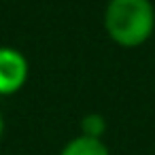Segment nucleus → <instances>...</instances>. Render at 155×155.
<instances>
[{
    "label": "nucleus",
    "mask_w": 155,
    "mask_h": 155,
    "mask_svg": "<svg viewBox=\"0 0 155 155\" xmlns=\"http://www.w3.org/2000/svg\"><path fill=\"white\" fill-rule=\"evenodd\" d=\"M104 28L121 47H138L155 30V9L151 0H108Z\"/></svg>",
    "instance_id": "nucleus-1"
},
{
    "label": "nucleus",
    "mask_w": 155,
    "mask_h": 155,
    "mask_svg": "<svg viewBox=\"0 0 155 155\" xmlns=\"http://www.w3.org/2000/svg\"><path fill=\"white\" fill-rule=\"evenodd\" d=\"M28 79V60L13 47H0V94L11 96Z\"/></svg>",
    "instance_id": "nucleus-2"
},
{
    "label": "nucleus",
    "mask_w": 155,
    "mask_h": 155,
    "mask_svg": "<svg viewBox=\"0 0 155 155\" xmlns=\"http://www.w3.org/2000/svg\"><path fill=\"white\" fill-rule=\"evenodd\" d=\"M60 155H110L108 147L100 138H89V136H77L70 142L64 144Z\"/></svg>",
    "instance_id": "nucleus-3"
},
{
    "label": "nucleus",
    "mask_w": 155,
    "mask_h": 155,
    "mask_svg": "<svg viewBox=\"0 0 155 155\" xmlns=\"http://www.w3.org/2000/svg\"><path fill=\"white\" fill-rule=\"evenodd\" d=\"M106 130V121L102 115L98 113H91V115H85L81 119V132L83 136H89V138H100Z\"/></svg>",
    "instance_id": "nucleus-4"
},
{
    "label": "nucleus",
    "mask_w": 155,
    "mask_h": 155,
    "mask_svg": "<svg viewBox=\"0 0 155 155\" xmlns=\"http://www.w3.org/2000/svg\"><path fill=\"white\" fill-rule=\"evenodd\" d=\"M5 134V119H2V113H0V138Z\"/></svg>",
    "instance_id": "nucleus-5"
}]
</instances>
